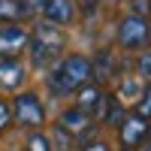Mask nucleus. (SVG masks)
Returning a JSON list of instances; mask_svg holds the SVG:
<instances>
[{
    "mask_svg": "<svg viewBox=\"0 0 151 151\" xmlns=\"http://www.w3.org/2000/svg\"><path fill=\"white\" fill-rule=\"evenodd\" d=\"M148 36H151V27H148V21L142 15H130V18H124L121 21V30H118V42L124 48H142L148 42Z\"/></svg>",
    "mask_w": 151,
    "mask_h": 151,
    "instance_id": "3",
    "label": "nucleus"
},
{
    "mask_svg": "<svg viewBox=\"0 0 151 151\" xmlns=\"http://www.w3.org/2000/svg\"><path fill=\"white\" fill-rule=\"evenodd\" d=\"M27 151H52V142H48L42 133H33L30 142H27Z\"/></svg>",
    "mask_w": 151,
    "mask_h": 151,
    "instance_id": "12",
    "label": "nucleus"
},
{
    "mask_svg": "<svg viewBox=\"0 0 151 151\" xmlns=\"http://www.w3.org/2000/svg\"><path fill=\"white\" fill-rule=\"evenodd\" d=\"M142 151H151V145H145V148H142Z\"/></svg>",
    "mask_w": 151,
    "mask_h": 151,
    "instance_id": "21",
    "label": "nucleus"
},
{
    "mask_svg": "<svg viewBox=\"0 0 151 151\" xmlns=\"http://www.w3.org/2000/svg\"><path fill=\"white\" fill-rule=\"evenodd\" d=\"M55 139L60 142L58 148H70V145H73V133L67 136V130H64V127H58V130H55Z\"/></svg>",
    "mask_w": 151,
    "mask_h": 151,
    "instance_id": "16",
    "label": "nucleus"
},
{
    "mask_svg": "<svg viewBox=\"0 0 151 151\" xmlns=\"http://www.w3.org/2000/svg\"><path fill=\"white\" fill-rule=\"evenodd\" d=\"M124 151H133V148H124Z\"/></svg>",
    "mask_w": 151,
    "mask_h": 151,
    "instance_id": "23",
    "label": "nucleus"
},
{
    "mask_svg": "<svg viewBox=\"0 0 151 151\" xmlns=\"http://www.w3.org/2000/svg\"><path fill=\"white\" fill-rule=\"evenodd\" d=\"M24 64L18 58H3L0 60V88H9V91H15V88L24 82Z\"/></svg>",
    "mask_w": 151,
    "mask_h": 151,
    "instance_id": "8",
    "label": "nucleus"
},
{
    "mask_svg": "<svg viewBox=\"0 0 151 151\" xmlns=\"http://www.w3.org/2000/svg\"><path fill=\"white\" fill-rule=\"evenodd\" d=\"M145 136H148V121L142 115H133V118H124L121 121V142L127 148H136Z\"/></svg>",
    "mask_w": 151,
    "mask_h": 151,
    "instance_id": "6",
    "label": "nucleus"
},
{
    "mask_svg": "<svg viewBox=\"0 0 151 151\" xmlns=\"http://www.w3.org/2000/svg\"><path fill=\"white\" fill-rule=\"evenodd\" d=\"M100 103H103V91H100L97 85H82V91H79V109L85 112V115H94V112L100 109Z\"/></svg>",
    "mask_w": 151,
    "mask_h": 151,
    "instance_id": "10",
    "label": "nucleus"
},
{
    "mask_svg": "<svg viewBox=\"0 0 151 151\" xmlns=\"http://www.w3.org/2000/svg\"><path fill=\"white\" fill-rule=\"evenodd\" d=\"M15 118L24 124V127H40L42 118H45V109L40 103V97L30 94V91L21 94V97H15Z\"/></svg>",
    "mask_w": 151,
    "mask_h": 151,
    "instance_id": "4",
    "label": "nucleus"
},
{
    "mask_svg": "<svg viewBox=\"0 0 151 151\" xmlns=\"http://www.w3.org/2000/svg\"><path fill=\"white\" fill-rule=\"evenodd\" d=\"M151 9V3H148V0H136V15H142L145 18V12Z\"/></svg>",
    "mask_w": 151,
    "mask_h": 151,
    "instance_id": "19",
    "label": "nucleus"
},
{
    "mask_svg": "<svg viewBox=\"0 0 151 151\" xmlns=\"http://www.w3.org/2000/svg\"><path fill=\"white\" fill-rule=\"evenodd\" d=\"M27 40H30V36L24 33L21 27H3V30H0V55H3V58L21 55V48H27Z\"/></svg>",
    "mask_w": 151,
    "mask_h": 151,
    "instance_id": "5",
    "label": "nucleus"
},
{
    "mask_svg": "<svg viewBox=\"0 0 151 151\" xmlns=\"http://www.w3.org/2000/svg\"><path fill=\"white\" fill-rule=\"evenodd\" d=\"M27 45H30L33 67L45 70L60 52H64V30H60L58 24H52V21H48V24L42 21V24H36V30H33L30 40H27Z\"/></svg>",
    "mask_w": 151,
    "mask_h": 151,
    "instance_id": "1",
    "label": "nucleus"
},
{
    "mask_svg": "<svg viewBox=\"0 0 151 151\" xmlns=\"http://www.w3.org/2000/svg\"><path fill=\"white\" fill-rule=\"evenodd\" d=\"M121 94H124V97H127V100H136V97H139L142 91H139V85H136L133 79H127V82H124V85H121Z\"/></svg>",
    "mask_w": 151,
    "mask_h": 151,
    "instance_id": "14",
    "label": "nucleus"
},
{
    "mask_svg": "<svg viewBox=\"0 0 151 151\" xmlns=\"http://www.w3.org/2000/svg\"><path fill=\"white\" fill-rule=\"evenodd\" d=\"M42 12H45V21L52 24H70L76 18V3L73 0H45L42 3Z\"/></svg>",
    "mask_w": 151,
    "mask_h": 151,
    "instance_id": "7",
    "label": "nucleus"
},
{
    "mask_svg": "<svg viewBox=\"0 0 151 151\" xmlns=\"http://www.w3.org/2000/svg\"><path fill=\"white\" fill-rule=\"evenodd\" d=\"M106 118H109V124H115V127H118V124L124 121V112H121V106H118V103H112V106H109V112H106Z\"/></svg>",
    "mask_w": 151,
    "mask_h": 151,
    "instance_id": "15",
    "label": "nucleus"
},
{
    "mask_svg": "<svg viewBox=\"0 0 151 151\" xmlns=\"http://www.w3.org/2000/svg\"><path fill=\"white\" fill-rule=\"evenodd\" d=\"M9 121H12V112H9V106H6V103H0V133H3V130L9 127Z\"/></svg>",
    "mask_w": 151,
    "mask_h": 151,
    "instance_id": "17",
    "label": "nucleus"
},
{
    "mask_svg": "<svg viewBox=\"0 0 151 151\" xmlns=\"http://www.w3.org/2000/svg\"><path fill=\"white\" fill-rule=\"evenodd\" d=\"M85 151H109V148H106V145H103V142H94V145H88V148H85Z\"/></svg>",
    "mask_w": 151,
    "mask_h": 151,
    "instance_id": "20",
    "label": "nucleus"
},
{
    "mask_svg": "<svg viewBox=\"0 0 151 151\" xmlns=\"http://www.w3.org/2000/svg\"><path fill=\"white\" fill-rule=\"evenodd\" d=\"M94 64L88 60L85 55H70L64 58V64H60L58 70H52V76H48V82H52V91L55 94H70L76 91V88H82L88 79H91V70Z\"/></svg>",
    "mask_w": 151,
    "mask_h": 151,
    "instance_id": "2",
    "label": "nucleus"
},
{
    "mask_svg": "<svg viewBox=\"0 0 151 151\" xmlns=\"http://www.w3.org/2000/svg\"><path fill=\"white\" fill-rule=\"evenodd\" d=\"M33 12L27 0H0V21H21Z\"/></svg>",
    "mask_w": 151,
    "mask_h": 151,
    "instance_id": "9",
    "label": "nucleus"
},
{
    "mask_svg": "<svg viewBox=\"0 0 151 151\" xmlns=\"http://www.w3.org/2000/svg\"><path fill=\"white\" fill-rule=\"evenodd\" d=\"M148 136H151V127H148ZM148 145H151V142H148Z\"/></svg>",
    "mask_w": 151,
    "mask_h": 151,
    "instance_id": "22",
    "label": "nucleus"
},
{
    "mask_svg": "<svg viewBox=\"0 0 151 151\" xmlns=\"http://www.w3.org/2000/svg\"><path fill=\"white\" fill-rule=\"evenodd\" d=\"M91 115H85L82 109H70V112H64V121H60V127L64 130H70V133H85L88 130V121Z\"/></svg>",
    "mask_w": 151,
    "mask_h": 151,
    "instance_id": "11",
    "label": "nucleus"
},
{
    "mask_svg": "<svg viewBox=\"0 0 151 151\" xmlns=\"http://www.w3.org/2000/svg\"><path fill=\"white\" fill-rule=\"evenodd\" d=\"M139 73L145 76V79H151V52H145V55L139 58Z\"/></svg>",
    "mask_w": 151,
    "mask_h": 151,
    "instance_id": "18",
    "label": "nucleus"
},
{
    "mask_svg": "<svg viewBox=\"0 0 151 151\" xmlns=\"http://www.w3.org/2000/svg\"><path fill=\"white\" fill-rule=\"evenodd\" d=\"M139 115L142 118H151V88H145V94H139Z\"/></svg>",
    "mask_w": 151,
    "mask_h": 151,
    "instance_id": "13",
    "label": "nucleus"
}]
</instances>
